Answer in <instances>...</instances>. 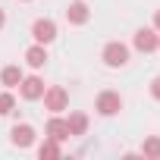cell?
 Listing matches in <instances>:
<instances>
[{
  "label": "cell",
  "mask_w": 160,
  "mask_h": 160,
  "mask_svg": "<svg viewBox=\"0 0 160 160\" xmlns=\"http://www.w3.org/2000/svg\"><path fill=\"white\" fill-rule=\"evenodd\" d=\"M69 107V91L63 88V85H50V88H44V110H50V113H63Z\"/></svg>",
  "instance_id": "cell-1"
},
{
  "label": "cell",
  "mask_w": 160,
  "mask_h": 160,
  "mask_svg": "<svg viewBox=\"0 0 160 160\" xmlns=\"http://www.w3.org/2000/svg\"><path fill=\"white\" fill-rule=\"evenodd\" d=\"M104 63L107 66H113V69H119V66H126L129 63V47L122 44V41H110L107 47H104Z\"/></svg>",
  "instance_id": "cell-2"
},
{
  "label": "cell",
  "mask_w": 160,
  "mask_h": 160,
  "mask_svg": "<svg viewBox=\"0 0 160 160\" xmlns=\"http://www.w3.org/2000/svg\"><path fill=\"white\" fill-rule=\"evenodd\" d=\"M94 110H98L101 116H113V113L122 110V98H119L116 91H101L98 101H94Z\"/></svg>",
  "instance_id": "cell-3"
},
{
  "label": "cell",
  "mask_w": 160,
  "mask_h": 160,
  "mask_svg": "<svg viewBox=\"0 0 160 160\" xmlns=\"http://www.w3.org/2000/svg\"><path fill=\"white\" fill-rule=\"evenodd\" d=\"M32 38H35V44H50L57 38V22L53 19H38L32 25Z\"/></svg>",
  "instance_id": "cell-4"
},
{
  "label": "cell",
  "mask_w": 160,
  "mask_h": 160,
  "mask_svg": "<svg viewBox=\"0 0 160 160\" xmlns=\"http://www.w3.org/2000/svg\"><path fill=\"white\" fill-rule=\"evenodd\" d=\"M19 94H22L25 101H38V98H44V82H41L38 75H22Z\"/></svg>",
  "instance_id": "cell-5"
},
{
  "label": "cell",
  "mask_w": 160,
  "mask_h": 160,
  "mask_svg": "<svg viewBox=\"0 0 160 160\" xmlns=\"http://www.w3.org/2000/svg\"><path fill=\"white\" fill-rule=\"evenodd\" d=\"M157 41H160L157 28H138V32H135V50H141V53L157 50Z\"/></svg>",
  "instance_id": "cell-6"
},
{
  "label": "cell",
  "mask_w": 160,
  "mask_h": 160,
  "mask_svg": "<svg viewBox=\"0 0 160 160\" xmlns=\"http://www.w3.org/2000/svg\"><path fill=\"white\" fill-rule=\"evenodd\" d=\"M66 19H69L72 25H85V22L91 19V10H88V3H85V0H72V3L66 7Z\"/></svg>",
  "instance_id": "cell-7"
},
{
  "label": "cell",
  "mask_w": 160,
  "mask_h": 160,
  "mask_svg": "<svg viewBox=\"0 0 160 160\" xmlns=\"http://www.w3.org/2000/svg\"><path fill=\"white\" fill-rule=\"evenodd\" d=\"M44 132H47V138H53V141H66V138H72V135H69V126H66V119H60L57 113L47 119V129H44Z\"/></svg>",
  "instance_id": "cell-8"
},
{
  "label": "cell",
  "mask_w": 160,
  "mask_h": 160,
  "mask_svg": "<svg viewBox=\"0 0 160 160\" xmlns=\"http://www.w3.org/2000/svg\"><path fill=\"white\" fill-rule=\"evenodd\" d=\"M10 138H13V144H16V148H32V144H35V129H32V126H25V122H22V126L16 122V126H13V132H10Z\"/></svg>",
  "instance_id": "cell-9"
},
{
  "label": "cell",
  "mask_w": 160,
  "mask_h": 160,
  "mask_svg": "<svg viewBox=\"0 0 160 160\" xmlns=\"http://www.w3.org/2000/svg\"><path fill=\"white\" fill-rule=\"evenodd\" d=\"M25 63H28L32 69H41V66L47 63V50H44V44H32V47L25 50Z\"/></svg>",
  "instance_id": "cell-10"
},
{
  "label": "cell",
  "mask_w": 160,
  "mask_h": 160,
  "mask_svg": "<svg viewBox=\"0 0 160 160\" xmlns=\"http://www.w3.org/2000/svg\"><path fill=\"white\" fill-rule=\"evenodd\" d=\"M66 126H69V135H85L88 132V116L85 113H69Z\"/></svg>",
  "instance_id": "cell-11"
},
{
  "label": "cell",
  "mask_w": 160,
  "mask_h": 160,
  "mask_svg": "<svg viewBox=\"0 0 160 160\" xmlns=\"http://www.w3.org/2000/svg\"><path fill=\"white\" fill-rule=\"evenodd\" d=\"M0 82H3L7 88H19V82H22V69H19V66H3Z\"/></svg>",
  "instance_id": "cell-12"
},
{
  "label": "cell",
  "mask_w": 160,
  "mask_h": 160,
  "mask_svg": "<svg viewBox=\"0 0 160 160\" xmlns=\"http://www.w3.org/2000/svg\"><path fill=\"white\" fill-rule=\"evenodd\" d=\"M63 151H60V141H53V138H44V144L38 148V157L41 160H57Z\"/></svg>",
  "instance_id": "cell-13"
},
{
  "label": "cell",
  "mask_w": 160,
  "mask_h": 160,
  "mask_svg": "<svg viewBox=\"0 0 160 160\" xmlns=\"http://www.w3.org/2000/svg\"><path fill=\"white\" fill-rule=\"evenodd\" d=\"M141 157H148V160H160V138H157V135L144 138V144H141Z\"/></svg>",
  "instance_id": "cell-14"
},
{
  "label": "cell",
  "mask_w": 160,
  "mask_h": 160,
  "mask_svg": "<svg viewBox=\"0 0 160 160\" xmlns=\"http://www.w3.org/2000/svg\"><path fill=\"white\" fill-rule=\"evenodd\" d=\"M13 107H16V98L10 91H3L0 94V113H13Z\"/></svg>",
  "instance_id": "cell-15"
},
{
  "label": "cell",
  "mask_w": 160,
  "mask_h": 160,
  "mask_svg": "<svg viewBox=\"0 0 160 160\" xmlns=\"http://www.w3.org/2000/svg\"><path fill=\"white\" fill-rule=\"evenodd\" d=\"M151 98L160 101V75H154V82H151Z\"/></svg>",
  "instance_id": "cell-16"
},
{
  "label": "cell",
  "mask_w": 160,
  "mask_h": 160,
  "mask_svg": "<svg viewBox=\"0 0 160 160\" xmlns=\"http://www.w3.org/2000/svg\"><path fill=\"white\" fill-rule=\"evenodd\" d=\"M154 28L160 32V10H157V16H154Z\"/></svg>",
  "instance_id": "cell-17"
},
{
  "label": "cell",
  "mask_w": 160,
  "mask_h": 160,
  "mask_svg": "<svg viewBox=\"0 0 160 160\" xmlns=\"http://www.w3.org/2000/svg\"><path fill=\"white\" fill-rule=\"evenodd\" d=\"M3 25H7V13H3V10H0V28H3Z\"/></svg>",
  "instance_id": "cell-18"
},
{
  "label": "cell",
  "mask_w": 160,
  "mask_h": 160,
  "mask_svg": "<svg viewBox=\"0 0 160 160\" xmlns=\"http://www.w3.org/2000/svg\"><path fill=\"white\" fill-rule=\"evenodd\" d=\"M157 50H160V41H157Z\"/></svg>",
  "instance_id": "cell-19"
}]
</instances>
